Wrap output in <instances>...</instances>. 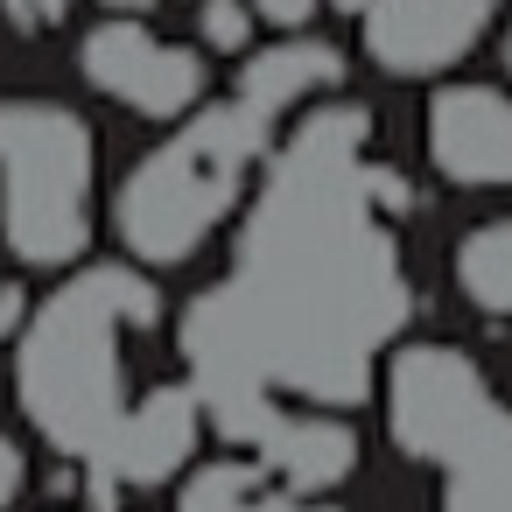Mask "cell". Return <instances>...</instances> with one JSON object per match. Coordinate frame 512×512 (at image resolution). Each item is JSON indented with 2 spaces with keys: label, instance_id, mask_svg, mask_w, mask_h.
<instances>
[{
  "label": "cell",
  "instance_id": "8",
  "mask_svg": "<svg viewBox=\"0 0 512 512\" xmlns=\"http://www.w3.org/2000/svg\"><path fill=\"white\" fill-rule=\"evenodd\" d=\"M428 155L449 183L512 190V99L498 85H449L428 99Z\"/></svg>",
  "mask_w": 512,
  "mask_h": 512
},
{
  "label": "cell",
  "instance_id": "20",
  "mask_svg": "<svg viewBox=\"0 0 512 512\" xmlns=\"http://www.w3.org/2000/svg\"><path fill=\"white\" fill-rule=\"evenodd\" d=\"M505 64H512V36H505Z\"/></svg>",
  "mask_w": 512,
  "mask_h": 512
},
{
  "label": "cell",
  "instance_id": "7",
  "mask_svg": "<svg viewBox=\"0 0 512 512\" xmlns=\"http://www.w3.org/2000/svg\"><path fill=\"white\" fill-rule=\"evenodd\" d=\"M498 0H372L365 8V50L393 78H428L470 57V43L491 29Z\"/></svg>",
  "mask_w": 512,
  "mask_h": 512
},
{
  "label": "cell",
  "instance_id": "2",
  "mask_svg": "<svg viewBox=\"0 0 512 512\" xmlns=\"http://www.w3.org/2000/svg\"><path fill=\"white\" fill-rule=\"evenodd\" d=\"M155 323L162 295L141 267H85L22 330V407L99 484H162L197 449V393L134 386V337Z\"/></svg>",
  "mask_w": 512,
  "mask_h": 512
},
{
  "label": "cell",
  "instance_id": "5",
  "mask_svg": "<svg viewBox=\"0 0 512 512\" xmlns=\"http://www.w3.org/2000/svg\"><path fill=\"white\" fill-rule=\"evenodd\" d=\"M505 407L491 400L484 372L449 351V344H400L386 365V421L393 442L421 463H449L456 449H470Z\"/></svg>",
  "mask_w": 512,
  "mask_h": 512
},
{
  "label": "cell",
  "instance_id": "14",
  "mask_svg": "<svg viewBox=\"0 0 512 512\" xmlns=\"http://www.w3.org/2000/svg\"><path fill=\"white\" fill-rule=\"evenodd\" d=\"M197 36L211 50H246L253 43V8H246V0H204V8H197Z\"/></svg>",
  "mask_w": 512,
  "mask_h": 512
},
{
  "label": "cell",
  "instance_id": "17",
  "mask_svg": "<svg viewBox=\"0 0 512 512\" xmlns=\"http://www.w3.org/2000/svg\"><path fill=\"white\" fill-rule=\"evenodd\" d=\"M0 8H8L22 29H50V22H64V8H71V0H0Z\"/></svg>",
  "mask_w": 512,
  "mask_h": 512
},
{
  "label": "cell",
  "instance_id": "6",
  "mask_svg": "<svg viewBox=\"0 0 512 512\" xmlns=\"http://www.w3.org/2000/svg\"><path fill=\"white\" fill-rule=\"evenodd\" d=\"M85 78L141 120H190V106L204 99V57L162 43L141 22H99L85 36Z\"/></svg>",
  "mask_w": 512,
  "mask_h": 512
},
{
  "label": "cell",
  "instance_id": "13",
  "mask_svg": "<svg viewBox=\"0 0 512 512\" xmlns=\"http://www.w3.org/2000/svg\"><path fill=\"white\" fill-rule=\"evenodd\" d=\"M456 281L484 316H512V218H491L456 246Z\"/></svg>",
  "mask_w": 512,
  "mask_h": 512
},
{
  "label": "cell",
  "instance_id": "10",
  "mask_svg": "<svg viewBox=\"0 0 512 512\" xmlns=\"http://www.w3.org/2000/svg\"><path fill=\"white\" fill-rule=\"evenodd\" d=\"M337 78H344V57H337L330 43H316V36H288V43H274V50H253L232 92L281 120L288 106H302V99L330 92Z\"/></svg>",
  "mask_w": 512,
  "mask_h": 512
},
{
  "label": "cell",
  "instance_id": "19",
  "mask_svg": "<svg viewBox=\"0 0 512 512\" xmlns=\"http://www.w3.org/2000/svg\"><path fill=\"white\" fill-rule=\"evenodd\" d=\"M330 8H351V15H365V8H372V0H330Z\"/></svg>",
  "mask_w": 512,
  "mask_h": 512
},
{
  "label": "cell",
  "instance_id": "3",
  "mask_svg": "<svg viewBox=\"0 0 512 512\" xmlns=\"http://www.w3.org/2000/svg\"><path fill=\"white\" fill-rule=\"evenodd\" d=\"M267 134H274V113L232 92L225 106L190 113L162 148H148L113 197V225L127 253L141 267H183L218 232V218L239 204Z\"/></svg>",
  "mask_w": 512,
  "mask_h": 512
},
{
  "label": "cell",
  "instance_id": "15",
  "mask_svg": "<svg viewBox=\"0 0 512 512\" xmlns=\"http://www.w3.org/2000/svg\"><path fill=\"white\" fill-rule=\"evenodd\" d=\"M22 484H29V463H22V442H15V435H0V512H8V505L22 498Z\"/></svg>",
  "mask_w": 512,
  "mask_h": 512
},
{
  "label": "cell",
  "instance_id": "9",
  "mask_svg": "<svg viewBox=\"0 0 512 512\" xmlns=\"http://www.w3.org/2000/svg\"><path fill=\"white\" fill-rule=\"evenodd\" d=\"M253 456L288 484V491H330L337 477H351V463H358V442H351V428L344 421H330V414H309V407H274V414H260L253 428Z\"/></svg>",
  "mask_w": 512,
  "mask_h": 512
},
{
  "label": "cell",
  "instance_id": "16",
  "mask_svg": "<svg viewBox=\"0 0 512 512\" xmlns=\"http://www.w3.org/2000/svg\"><path fill=\"white\" fill-rule=\"evenodd\" d=\"M253 15H260L267 29H302V22L316 15V0H253Z\"/></svg>",
  "mask_w": 512,
  "mask_h": 512
},
{
  "label": "cell",
  "instance_id": "11",
  "mask_svg": "<svg viewBox=\"0 0 512 512\" xmlns=\"http://www.w3.org/2000/svg\"><path fill=\"white\" fill-rule=\"evenodd\" d=\"M176 512H337V505H309V498L288 491L260 456H218V463L190 470Z\"/></svg>",
  "mask_w": 512,
  "mask_h": 512
},
{
  "label": "cell",
  "instance_id": "1",
  "mask_svg": "<svg viewBox=\"0 0 512 512\" xmlns=\"http://www.w3.org/2000/svg\"><path fill=\"white\" fill-rule=\"evenodd\" d=\"M358 148L365 113H316L281 148L232 281L190 316L197 386L225 393L239 428L274 414L267 386L323 407L358 400L372 379V344L400 323V260L372 218Z\"/></svg>",
  "mask_w": 512,
  "mask_h": 512
},
{
  "label": "cell",
  "instance_id": "12",
  "mask_svg": "<svg viewBox=\"0 0 512 512\" xmlns=\"http://www.w3.org/2000/svg\"><path fill=\"white\" fill-rule=\"evenodd\" d=\"M449 491L442 512H512V414H498L470 449H456L449 463Z\"/></svg>",
  "mask_w": 512,
  "mask_h": 512
},
{
  "label": "cell",
  "instance_id": "18",
  "mask_svg": "<svg viewBox=\"0 0 512 512\" xmlns=\"http://www.w3.org/2000/svg\"><path fill=\"white\" fill-rule=\"evenodd\" d=\"M99 8H113V22H134L141 8H155V0H99Z\"/></svg>",
  "mask_w": 512,
  "mask_h": 512
},
{
  "label": "cell",
  "instance_id": "4",
  "mask_svg": "<svg viewBox=\"0 0 512 512\" xmlns=\"http://www.w3.org/2000/svg\"><path fill=\"white\" fill-rule=\"evenodd\" d=\"M0 232L22 267H71L92 239V127L50 99H0Z\"/></svg>",
  "mask_w": 512,
  "mask_h": 512
}]
</instances>
